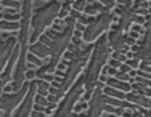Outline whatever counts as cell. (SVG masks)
I'll list each match as a JSON object with an SVG mask.
<instances>
[{
  "label": "cell",
  "mask_w": 151,
  "mask_h": 117,
  "mask_svg": "<svg viewBox=\"0 0 151 117\" xmlns=\"http://www.w3.org/2000/svg\"><path fill=\"white\" fill-rule=\"evenodd\" d=\"M109 85H111V88H116V90H121V91H130L132 90V87L127 82H121V80H114V79L109 80Z\"/></svg>",
  "instance_id": "obj_1"
},
{
  "label": "cell",
  "mask_w": 151,
  "mask_h": 117,
  "mask_svg": "<svg viewBox=\"0 0 151 117\" xmlns=\"http://www.w3.org/2000/svg\"><path fill=\"white\" fill-rule=\"evenodd\" d=\"M0 27L2 29H8V31H18L19 29V23H10V21H0Z\"/></svg>",
  "instance_id": "obj_2"
},
{
  "label": "cell",
  "mask_w": 151,
  "mask_h": 117,
  "mask_svg": "<svg viewBox=\"0 0 151 117\" xmlns=\"http://www.w3.org/2000/svg\"><path fill=\"white\" fill-rule=\"evenodd\" d=\"M27 63H29V64H34L35 67H39V66H42L44 61H40L39 56H35L34 53H29V55H27Z\"/></svg>",
  "instance_id": "obj_3"
},
{
  "label": "cell",
  "mask_w": 151,
  "mask_h": 117,
  "mask_svg": "<svg viewBox=\"0 0 151 117\" xmlns=\"http://www.w3.org/2000/svg\"><path fill=\"white\" fill-rule=\"evenodd\" d=\"M42 47H44L42 44H34V45L31 47V53H34V55H37L39 58H40V56H44L45 50H42Z\"/></svg>",
  "instance_id": "obj_4"
},
{
  "label": "cell",
  "mask_w": 151,
  "mask_h": 117,
  "mask_svg": "<svg viewBox=\"0 0 151 117\" xmlns=\"http://www.w3.org/2000/svg\"><path fill=\"white\" fill-rule=\"evenodd\" d=\"M106 93L109 95V96L117 98V100H122V98H124V93H122V91H119V90H116V88H108Z\"/></svg>",
  "instance_id": "obj_5"
},
{
  "label": "cell",
  "mask_w": 151,
  "mask_h": 117,
  "mask_svg": "<svg viewBox=\"0 0 151 117\" xmlns=\"http://www.w3.org/2000/svg\"><path fill=\"white\" fill-rule=\"evenodd\" d=\"M103 6L101 5H98V3H96V5H90V6H85V13H87V15H95L96 11H98V10H101Z\"/></svg>",
  "instance_id": "obj_6"
},
{
  "label": "cell",
  "mask_w": 151,
  "mask_h": 117,
  "mask_svg": "<svg viewBox=\"0 0 151 117\" xmlns=\"http://www.w3.org/2000/svg\"><path fill=\"white\" fill-rule=\"evenodd\" d=\"M3 5L8 6V8H16V10H19V2H18V0H5V2H3Z\"/></svg>",
  "instance_id": "obj_7"
},
{
  "label": "cell",
  "mask_w": 151,
  "mask_h": 117,
  "mask_svg": "<svg viewBox=\"0 0 151 117\" xmlns=\"http://www.w3.org/2000/svg\"><path fill=\"white\" fill-rule=\"evenodd\" d=\"M74 8L79 10V11H81V10H85V0H76V2H74Z\"/></svg>",
  "instance_id": "obj_8"
},
{
  "label": "cell",
  "mask_w": 151,
  "mask_h": 117,
  "mask_svg": "<svg viewBox=\"0 0 151 117\" xmlns=\"http://www.w3.org/2000/svg\"><path fill=\"white\" fill-rule=\"evenodd\" d=\"M47 103H48V100H44V96H42V95H37V96H35V104L47 106Z\"/></svg>",
  "instance_id": "obj_9"
},
{
  "label": "cell",
  "mask_w": 151,
  "mask_h": 117,
  "mask_svg": "<svg viewBox=\"0 0 151 117\" xmlns=\"http://www.w3.org/2000/svg\"><path fill=\"white\" fill-rule=\"evenodd\" d=\"M35 76H37V74H35V71H32V69H29V71L26 72V79H27V80L35 79Z\"/></svg>",
  "instance_id": "obj_10"
},
{
  "label": "cell",
  "mask_w": 151,
  "mask_h": 117,
  "mask_svg": "<svg viewBox=\"0 0 151 117\" xmlns=\"http://www.w3.org/2000/svg\"><path fill=\"white\" fill-rule=\"evenodd\" d=\"M109 66L111 67H116V69H117V67H121V61H119V59H111V61H109Z\"/></svg>",
  "instance_id": "obj_11"
},
{
  "label": "cell",
  "mask_w": 151,
  "mask_h": 117,
  "mask_svg": "<svg viewBox=\"0 0 151 117\" xmlns=\"http://www.w3.org/2000/svg\"><path fill=\"white\" fill-rule=\"evenodd\" d=\"M106 101L109 103V104H114V106H122V103H121L119 100H117V98H116V100H114V98H108Z\"/></svg>",
  "instance_id": "obj_12"
},
{
  "label": "cell",
  "mask_w": 151,
  "mask_h": 117,
  "mask_svg": "<svg viewBox=\"0 0 151 117\" xmlns=\"http://www.w3.org/2000/svg\"><path fill=\"white\" fill-rule=\"evenodd\" d=\"M132 32H137L138 35H142L143 32H145V31H143L142 26H134V27H132Z\"/></svg>",
  "instance_id": "obj_13"
},
{
  "label": "cell",
  "mask_w": 151,
  "mask_h": 117,
  "mask_svg": "<svg viewBox=\"0 0 151 117\" xmlns=\"http://www.w3.org/2000/svg\"><path fill=\"white\" fill-rule=\"evenodd\" d=\"M40 42H42L44 45H52V40H50L47 35H42V37H40Z\"/></svg>",
  "instance_id": "obj_14"
},
{
  "label": "cell",
  "mask_w": 151,
  "mask_h": 117,
  "mask_svg": "<svg viewBox=\"0 0 151 117\" xmlns=\"http://www.w3.org/2000/svg\"><path fill=\"white\" fill-rule=\"evenodd\" d=\"M116 76L119 77V79L122 80V82H124V80H129V74H124V72H117Z\"/></svg>",
  "instance_id": "obj_15"
},
{
  "label": "cell",
  "mask_w": 151,
  "mask_h": 117,
  "mask_svg": "<svg viewBox=\"0 0 151 117\" xmlns=\"http://www.w3.org/2000/svg\"><path fill=\"white\" fill-rule=\"evenodd\" d=\"M134 21H135L137 24H143V23H145V18H143V16H135Z\"/></svg>",
  "instance_id": "obj_16"
},
{
  "label": "cell",
  "mask_w": 151,
  "mask_h": 117,
  "mask_svg": "<svg viewBox=\"0 0 151 117\" xmlns=\"http://www.w3.org/2000/svg\"><path fill=\"white\" fill-rule=\"evenodd\" d=\"M130 67L129 66H121V72H124V74H130Z\"/></svg>",
  "instance_id": "obj_17"
},
{
  "label": "cell",
  "mask_w": 151,
  "mask_h": 117,
  "mask_svg": "<svg viewBox=\"0 0 151 117\" xmlns=\"http://www.w3.org/2000/svg\"><path fill=\"white\" fill-rule=\"evenodd\" d=\"M108 74H109V76H116V74H117V69H116V67H111V66H109Z\"/></svg>",
  "instance_id": "obj_18"
},
{
  "label": "cell",
  "mask_w": 151,
  "mask_h": 117,
  "mask_svg": "<svg viewBox=\"0 0 151 117\" xmlns=\"http://www.w3.org/2000/svg\"><path fill=\"white\" fill-rule=\"evenodd\" d=\"M56 101H58V98H56L55 95H48V103H53V104H55Z\"/></svg>",
  "instance_id": "obj_19"
},
{
  "label": "cell",
  "mask_w": 151,
  "mask_h": 117,
  "mask_svg": "<svg viewBox=\"0 0 151 117\" xmlns=\"http://www.w3.org/2000/svg\"><path fill=\"white\" fill-rule=\"evenodd\" d=\"M76 29H77L79 32H82V31L85 29V26H84V24H82V23H77V24H76Z\"/></svg>",
  "instance_id": "obj_20"
},
{
  "label": "cell",
  "mask_w": 151,
  "mask_h": 117,
  "mask_svg": "<svg viewBox=\"0 0 151 117\" xmlns=\"http://www.w3.org/2000/svg\"><path fill=\"white\" fill-rule=\"evenodd\" d=\"M114 112H116V114H117V116H122V114H124V109H122V108H121V106H117V108H116V109H114Z\"/></svg>",
  "instance_id": "obj_21"
},
{
  "label": "cell",
  "mask_w": 151,
  "mask_h": 117,
  "mask_svg": "<svg viewBox=\"0 0 151 117\" xmlns=\"http://www.w3.org/2000/svg\"><path fill=\"white\" fill-rule=\"evenodd\" d=\"M34 111H37V112H42V111H44V106H40V104H35V106H34Z\"/></svg>",
  "instance_id": "obj_22"
},
{
  "label": "cell",
  "mask_w": 151,
  "mask_h": 117,
  "mask_svg": "<svg viewBox=\"0 0 151 117\" xmlns=\"http://www.w3.org/2000/svg\"><path fill=\"white\" fill-rule=\"evenodd\" d=\"M42 79L48 82V80H53V77H52V76H48V74H44V76H42Z\"/></svg>",
  "instance_id": "obj_23"
},
{
  "label": "cell",
  "mask_w": 151,
  "mask_h": 117,
  "mask_svg": "<svg viewBox=\"0 0 151 117\" xmlns=\"http://www.w3.org/2000/svg\"><path fill=\"white\" fill-rule=\"evenodd\" d=\"M73 44L74 45H81V39H79V37H73Z\"/></svg>",
  "instance_id": "obj_24"
},
{
  "label": "cell",
  "mask_w": 151,
  "mask_h": 117,
  "mask_svg": "<svg viewBox=\"0 0 151 117\" xmlns=\"http://www.w3.org/2000/svg\"><path fill=\"white\" fill-rule=\"evenodd\" d=\"M124 117H134V112H130V111H124V114H122Z\"/></svg>",
  "instance_id": "obj_25"
},
{
  "label": "cell",
  "mask_w": 151,
  "mask_h": 117,
  "mask_svg": "<svg viewBox=\"0 0 151 117\" xmlns=\"http://www.w3.org/2000/svg\"><path fill=\"white\" fill-rule=\"evenodd\" d=\"M32 117H44V114H42V112H37V111H34V112H32Z\"/></svg>",
  "instance_id": "obj_26"
},
{
  "label": "cell",
  "mask_w": 151,
  "mask_h": 117,
  "mask_svg": "<svg viewBox=\"0 0 151 117\" xmlns=\"http://www.w3.org/2000/svg\"><path fill=\"white\" fill-rule=\"evenodd\" d=\"M129 64H130V67H137V64H138V63L134 61V59H130V61H129Z\"/></svg>",
  "instance_id": "obj_27"
},
{
  "label": "cell",
  "mask_w": 151,
  "mask_h": 117,
  "mask_svg": "<svg viewBox=\"0 0 151 117\" xmlns=\"http://www.w3.org/2000/svg\"><path fill=\"white\" fill-rule=\"evenodd\" d=\"M66 15H68V10H61V11H60V16H61V18L66 16Z\"/></svg>",
  "instance_id": "obj_28"
},
{
  "label": "cell",
  "mask_w": 151,
  "mask_h": 117,
  "mask_svg": "<svg viewBox=\"0 0 151 117\" xmlns=\"http://www.w3.org/2000/svg\"><path fill=\"white\" fill-rule=\"evenodd\" d=\"M100 80H101V82H106V74H101V76H100Z\"/></svg>",
  "instance_id": "obj_29"
},
{
  "label": "cell",
  "mask_w": 151,
  "mask_h": 117,
  "mask_svg": "<svg viewBox=\"0 0 151 117\" xmlns=\"http://www.w3.org/2000/svg\"><path fill=\"white\" fill-rule=\"evenodd\" d=\"M12 90H13V88L10 87V85H6V87H5V91H6V93H10V91H12Z\"/></svg>",
  "instance_id": "obj_30"
},
{
  "label": "cell",
  "mask_w": 151,
  "mask_h": 117,
  "mask_svg": "<svg viewBox=\"0 0 151 117\" xmlns=\"http://www.w3.org/2000/svg\"><path fill=\"white\" fill-rule=\"evenodd\" d=\"M39 93H40V95H47L45 88H39Z\"/></svg>",
  "instance_id": "obj_31"
},
{
  "label": "cell",
  "mask_w": 151,
  "mask_h": 117,
  "mask_svg": "<svg viewBox=\"0 0 151 117\" xmlns=\"http://www.w3.org/2000/svg\"><path fill=\"white\" fill-rule=\"evenodd\" d=\"M10 35V32H2V39H6Z\"/></svg>",
  "instance_id": "obj_32"
},
{
  "label": "cell",
  "mask_w": 151,
  "mask_h": 117,
  "mask_svg": "<svg viewBox=\"0 0 151 117\" xmlns=\"http://www.w3.org/2000/svg\"><path fill=\"white\" fill-rule=\"evenodd\" d=\"M134 117H143V116L140 114V112H135V114H134Z\"/></svg>",
  "instance_id": "obj_33"
},
{
  "label": "cell",
  "mask_w": 151,
  "mask_h": 117,
  "mask_svg": "<svg viewBox=\"0 0 151 117\" xmlns=\"http://www.w3.org/2000/svg\"><path fill=\"white\" fill-rule=\"evenodd\" d=\"M145 71H146V72H150V74H151V67H145Z\"/></svg>",
  "instance_id": "obj_34"
},
{
  "label": "cell",
  "mask_w": 151,
  "mask_h": 117,
  "mask_svg": "<svg viewBox=\"0 0 151 117\" xmlns=\"http://www.w3.org/2000/svg\"><path fill=\"white\" fill-rule=\"evenodd\" d=\"M2 19H3V13L0 11V21H2Z\"/></svg>",
  "instance_id": "obj_35"
},
{
  "label": "cell",
  "mask_w": 151,
  "mask_h": 117,
  "mask_svg": "<svg viewBox=\"0 0 151 117\" xmlns=\"http://www.w3.org/2000/svg\"><path fill=\"white\" fill-rule=\"evenodd\" d=\"M119 2H121V3H125V2H127V0H119Z\"/></svg>",
  "instance_id": "obj_36"
},
{
  "label": "cell",
  "mask_w": 151,
  "mask_h": 117,
  "mask_svg": "<svg viewBox=\"0 0 151 117\" xmlns=\"http://www.w3.org/2000/svg\"><path fill=\"white\" fill-rule=\"evenodd\" d=\"M2 10H3V8H2V5H0V11H2Z\"/></svg>",
  "instance_id": "obj_37"
},
{
  "label": "cell",
  "mask_w": 151,
  "mask_h": 117,
  "mask_svg": "<svg viewBox=\"0 0 151 117\" xmlns=\"http://www.w3.org/2000/svg\"><path fill=\"white\" fill-rule=\"evenodd\" d=\"M150 8H151V2H150Z\"/></svg>",
  "instance_id": "obj_38"
},
{
  "label": "cell",
  "mask_w": 151,
  "mask_h": 117,
  "mask_svg": "<svg viewBox=\"0 0 151 117\" xmlns=\"http://www.w3.org/2000/svg\"><path fill=\"white\" fill-rule=\"evenodd\" d=\"M0 116H2V112H0Z\"/></svg>",
  "instance_id": "obj_39"
},
{
  "label": "cell",
  "mask_w": 151,
  "mask_h": 117,
  "mask_svg": "<svg viewBox=\"0 0 151 117\" xmlns=\"http://www.w3.org/2000/svg\"><path fill=\"white\" fill-rule=\"evenodd\" d=\"M150 104H151V101H150Z\"/></svg>",
  "instance_id": "obj_40"
},
{
  "label": "cell",
  "mask_w": 151,
  "mask_h": 117,
  "mask_svg": "<svg viewBox=\"0 0 151 117\" xmlns=\"http://www.w3.org/2000/svg\"><path fill=\"white\" fill-rule=\"evenodd\" d=\"M109 117H113V116H109Z\"/></svg>",
  "instance_id": "obj_41"
},
{
  "label": "cell",
  "mask_w": 151,
  "mask_h": 117,
  "mask_svg": "<svg viewBox=\"0 0 151 117\" xmlns=\"http://www.w3.org/2000/svg\"><path fill=\"white\" fill-rule=\"evenodd\" d=\"M18 2H19V0H18Z\"/></svg>",
  "instance_id": "obj_42"
},
{
  "label": "cell",
  "mask_w": 151,
  "mask_h": 117,
  "mask_svg": "<svg viewBox=\"0 0 151 117\" xmlns=\"http://www.w3.org/2000/svg\"><path fill=\"white\" fill-rule=\"evenodd\" d=\"M150 2H151V0H150Z\"/></svg>",
  "instance_id": "obj_43"
}]
</instances>
